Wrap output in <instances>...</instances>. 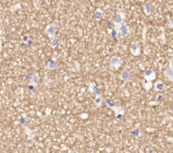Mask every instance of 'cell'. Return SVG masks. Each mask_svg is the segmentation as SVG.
<instances>
[{
  "instance_id": "52a82bcc",
  "label": "cell",
  "mask_w": 173,
  "mask_h": 153,
  "mask_svg": "<svg viewBox=\"0 0 173 153\" xmlns=\"http://www.w3.org/2000/svg\"><path fill=\"white\" fill-rule=\"evenodd\" d=\"M57 61L54 60V59H50L49 60V61H48V64H47V66H48V68L49 69V70H53V69H55L56 67H57Z\"/></svg>"
},
{
  "instance_id": "4fadbf2b",
  "label": "cell",
  "mask_w": 173,
  "mask_h": 153,
  "mask_svg": "<svg viewBox=\"0 0 173 153\" xmlns=\"http://www.w3.org/2000/svg\"><path fill=\"white\" fill-rule=\"evenodd\" d=\"M102 103H103V98H102L101 95H97V96L95 97V99H94V104H95V105H96L97 107H99V106H101Z\"/></svg>"
},
{
  "instance_id": "44dd1931",
  "label": "cell",
  "mask_w": 173,
  "mask_h": 153,
  "mask_svg": "<svg viewBox=\"0 0 173 153\" xmlns=\"http://www.w3.org/2000/svg\"><path fill=\"white\" fill-rule=\"evenodd\" d=\"M28 146H31V145H32L33 144V140L31 139V138H28L27 139V143H26Z\"/></svg>"
},
{
  "instance_id": "30bf717a",
  "label": "cell",
  "mask_w": 173,
  "mask_h": 153,
  "mask_svg": "<svg viewBox=\"0 0 173 153\" xmlns=\"http://www.w3.org/2000/svg\"><path fill=\"white\" fill-rule=\"evenodd\" d=\"M164 88V83L162 81L159 80L154 83V90L155 91H161Z\"/></svg>"
},
{
  "instance_id": "ffe728a7",
  "label": "cell",
  "mask_w": 173,
  "mask_h": 153,
  "mask_svg": "<svg viewBox=\"0 0 173 153\" xmlns=\"http://www.w3.org/2000/svg\"><path fill=\"white\" fill-rule=\"evenodd\" d=\"M110 32H111V33H110V34H111V36H112V37L115 38V39H117V38H116V37H117V34H118V33H117L116 29H113V30H111V31H110Z\"/></svg>"
},
{
  "instance_id": "cb8c5ba5",
  "label": "cell",
  "mask_w": 173,
  "mask_h": 153,
  "mask_svg": "<svg viewBox=\"0 0 173 153\" xmlns=\"http://www.w3.org/2000/svg\"><path fill=\"white\" fill-rule=\"evenodd\" d=\"M28 87H29V89H34L36 86H35V85H33V84H31V83H30Z\"/></svg>"
},
{
  "instance_id": "6da1fadb",
  "label": "cell",
  "mask_w": 173,
  "mask_h": 153,
  "mask_svg": "<svg viewBox=\"0 0 173 153\" xmlns=\"http://www.w3.org/2000/svg\"><path fill=\"white\" fill-rule=\"evenodd\" d=\"M110 64L115 68H118L122 64V59L119 56H112L110 60Z\"/></svg>"
},
{
  "instance_id": "ac0fdd59",
  "label": "cell",
  "mask_w": 173,
  "mask_h": 153,
  "mask_svg": "<svg viewBox=\"0 0 173 153\" xmlns=\"http://www.w3.org/2000/svg\"><path fill=\"white\" fill-rule=\"evenodd\" d=\"M132 137H134V138H138L140 135H141V132H140V130L139 129H135V130H133L132 132Z\"/></svg>"
},
{
  "instance_id": "d6986e66",
  "label": "cell",
  "mask_w": 173,
  "mask_h": 153,
  "mask_svg": "<svg viewBox=\"0 0 173 153\" xmlns=\"http://www.w3.org/2000/svg\"><path fill=\"white\" fill-rule=\"evenodd\" d=\"M58 43H59V41H58V38H52V40H51V44H52V46H56L57 44H58Z\"/></svg>"
},
{
  "instance_id": "8992f818",
  "label": "cell",
  "mask_w": 173,
  "mask_h": 153,
  "mask_svg": "<svg viewBox=\"0 0 173 153\" xmlns=\"http://www.w3.org/2000/svg\"><path fill=\"white\" fill-rule=\"evenodd\" d=\"M120 79L123 80V81H128L131 77V75H130V72L129 71L127 70H123L122 72H121V75H120Z\"/></svg>"
},
{
  "instance_id": "7c38bea8",
  "label": "cell",
  "mask_w": 173,
  "mask_h": 153,
  "mask_svg": "<svg viewBox=\"0 0 173 153\" xmlns=\"http://www.w3.org/2000/svg\"><path fill=\"white\" fill-rule=\"evenodd\" d=\"M89 88H90V90H91L94 94H95L96 95H100V91H99V88H98L94 83H91L90 86H89Z\"/></svg>"
},
{
  "instance_id": "d4e9b609",
  "label": "cell",
  "mask_w": 173,
  "mask_h": 153,
  "mask_svg": "<svg viewBox=\"0 0 173 153\" xmlns=\"http://www.w3.org/2000/svg\"><path fill=\"white\" fill-rule=\"evenodd\" d=\"M170 68L173 70V59L171 60V61H170Z\"/></svg>"
},
{
  "instance_id": "603a6c76",
  "label": "cell",
  "mask_w": 173,
  "mask_h": 153,
  "mask_svg": "<svg viewBox=\"0 0 173 153\" xmlns=\"http://www.w3.org/2000/svg\"><path fill=\"white\" fill-rule=\"evenodd\" d=\"M25 121H26V117H22L21 118V120H20L21 123H25Z\"/></svg>"
},
{
  "instance_id": "3957f363",
  "label": "cell",
  "mask_w": 173,
  "mask_h": 153,
  "mask_svg": "<svg viewBox=\"0 0 173 153\" xmlns=\"http://www.w3.org/2000/svg\"><path fill=\"white\" fill-rule=\"evenodd\" d=\"M144 78H145L146 81H150L151 82L152 80H154L155 78V72L151 69H148V70H146L144 72Z\"/></svg>"
},
{
  "instance_id": "277c9868",
  "label": "cell",
  "mask_w": 173,
  "mask_h": 153,
  "mask_svg": "<svg viewBox=\"0 0 173 153\" xmlns=\"http://www.w3.org/2000/svg\"><path fill=\"white\" fill-rule=\"evenodd\" d=\"M131 52L133 55H136L138 56L140 53L139 50V45H138V42H132V44H131Z\"/></svg>"
},
{
  "instance_id": "5b68a950",
  "label": "cell",
  "mask_w": 173,
  "mask_h": 153,
  "mask_svg": "<svg viewBox=\"0 0 173 153\" xmlns=\"http://www.w3.org/2000/svg\"><path fill=\"white\" fill-rule=\"evenodd\" d=\"M124 15L122 12H118L116 15V17H115V20H114V22L116 25H122V22H123Z\"/></svg>"
},
{
  "instance_id": "ba28073f",
  "label": "cell",
  "mask_w": 173,
  "mask_h": 153,
  "mask_svg": "<svg viewBox=\"0 0 173 153\" xmlns=\"http://www.w3.org/2000/svg\"><path fill=\"white\" fill-rule=\"evenodd\" d=\"M30 80H31V84L37 86L38 84V83H39V76H38V74L37 73H33L31 75V77Z\"/></svg>"
},
{
  "instance_id": "e0dca14e",
  "label": "cell",
  "mask_w": 173,
  "mask_h": 153,
  "mask_svg": "<svg viewBox=\"0 0 173 153\" xmlns=\"http://www.w3.org/2000/svg\"><path fill=\"white\" fill-rule=\"evenodd\" d=\"M143 84H144V87L145 88V89H148V90L152 88V85H153V84H152V82H150V81H146V80L144 81V83H143Z\"/></svg>"
},
{
  "instance_id": "7402d4cb",
  "label": "cell",
  "mask_w": 173,
  "mask_h": 153,
  "mask_svg": "<svg viewBox=\"0 0 173 153\" xmlns=\"http://www.w3.org/2000/svg\"><path fill=\"white\" fill-rule=\"evenodd\" d=\"M28 48H29V44H28L25 43L24 44H22V49H23V50H27Z\"/></svg>"
},
{
  "instance_id": "8fae6325",
  "label": "cell",
  "mask_w": 173,
  "mask_h": 153,
  "mask_svg": "<svg viewBox=\"0 0 173 153\" xmlns=\"http://www.w3.org/2000/svg\"><path fill=\"white\" fill-rule=\"evenodd\" d=\"M165 76H166L170 81L173 82V70L171 69L170 67L167 68L166 71H165Z\"/></svg>"
},
{
  "instance_id": "9a60e30c",
  "label": "cell",
  "mask_w": 173,
  "mask_h": 153,
  "mask_svg": "<svg viewBox=\"0 0 173 153\" xmlns=\"http://www.w3.org/2000/svg\"><path fill=\"white\" fill-rule=\"evenodd\" d=\"M144 12L147 15H151V5L148 2L145 3V4H144Z\"/></svg>"
},
{
  "instance_id": "2e32d148",
  "label": "cell",
  "mask_w": 173,
  "mask_h": 153,
  "mask_svg": "<svg viewBox=\"0 0 173 153\" xmlns=\"http://www.w3.org/2000/svg\"><path fill=\"white\" fill-rule=\"evenodd\" d=\"M102 16H103V12H102V10H101V9H97L96 12L94 13V18H95V20L99 21V20L102 18Z\"/></svg>"
},
{
  "instance_id": "9c48e42d",
  "label": "cell",
  "mask_w": 173,
  "mask_h": 153,
  "mask_svg": "<svg viewBox=\"0 0 173 153\" xmlns=\"http://www.w3.org/2000/svg\"><path fill=\"white\" fill-rule=\"evenodd\" d=\"M119 32H121V34L124 36V37H126V36H127L128 35V28H127V26L126 25H120L119 26Z\"/></svg>"
},
{
  "instance_id": "5bb4252c",
  "label": "cell",
  "mask_w": 173,
  "mask_h": 153,
  "mask_svg": "<svg viewBox=\"0 0 173 153\" xmlns=\"http://www.w3.org/2000/svg\"><path fill=\"white\" fill-rule=\"evenodd\" d=\"M104 102H105V104H106V105H107L108 107L112 108V109H115V108H116V105H115V103H114V101H113L112 100H110V99H106V100H104Z\"/></svg>"
},
{
  "instance_id": "7a4b0ae2",
  "label": "cell",
  "mask_w": 173,
  "mask_h": 153,
  "mask_svg": "<svg viewBox=\"0 0 173 153\" xmlns=\"http://www.w3.org/2000/svg\"><path fill=\"white\" fill-rule=\"evenodd\" d=\"M55 32H56V27H55L54 24H49L45 28V32L51 38L55 37Z\"/></svg>"
},
{
  "instance_id": "484cf974",
  "label": "cell",
  "mask_w": 173,
  "mask_h": 153,
  "mask_svg": "<svg viewBox=\"0 0 173 153\" xmlns=\"http://www.w3.org/2000/svg\"><path fill=\"white\" fill-rule=\"evenodd\" d=\"M161 98H162V95H159L157 99H158V100H160V99H161Z\"/></svg>"
}]
</instances>
